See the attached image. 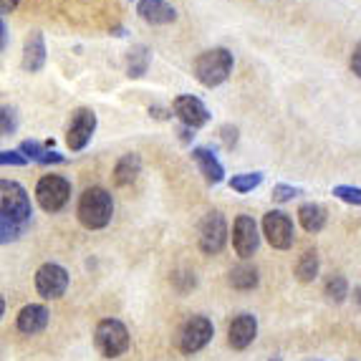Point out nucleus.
Masks as SVG:
<instances>
[{"label": "nucleus", "instance_id": "1", "mask_svg": "<svg viewBox=\"0 0 361 361\" xmlns=\"http://www.w3.org/2000/svg\"><path fill=\"white\" fill-rule=\"evenodd\" d=\"M78 223L89 230H102L111 223V215H114V200L111 195L104 190V187H89L84 190V195L78 197L76 207Z\"/></svg>", "mask_w": 361, "mask_h": 361}, {"label": "nucleus", "instance_id": "2", "mask_svg": "<svg viewBox=\"0 0 361 361\" xmlns=\"http://www.w3.org/2000/svg\"><path fill=\"white\" fill-rule=\"evenodd\" d=\"M233 54L223 46L210 51H202V54L195 59L192 63V73L200 84L207 86V89H215V86L225 84L228 76L233 73Z\"/></svg>", "mask_w": 361, "mask_h": 361}, {"label": "nucleus", "instance_id": "3", "mask_svg": "<svg viewBox=\"0 0 361 361\" xmlns=\"http://www.w3.org/2000/svg\"><path fill=\"white\" fill-rule=\"evenodd\" d=\"M94 343H97V349L102 356H106V359H116V356H121L129 349L127 326L116 319L99 321L97 334H94Z\"/></svg>", "mask_w": 361, "mask_h": 361}, {"label": "nucleus", "instance_id": "4", "mask_svg": "<svg viewBox=\"0 0 361 361\" xmlns=\"http://www.w3.org/2000/svg\"><path fill=\"white\" fill-rule=\"evenodd\" d=\"M0 207H3V217H11L20 225H28L30 215H33L28 192L23 190V185L13 180L0 182Z\"/></svg>", "mask_w": 361, "mask_h": 361}, {"label": "nucleus", "instance_id": "5", "mask_svg": "<svg viewBox=\"0 0 361 361\" xmlns=\"http://www.w3.org/2000/svg\"><path fill=\"white\" fill-rule=\"evenodd\" d=\"M71 197V182L61 175H46L36 185V200L46 212H59Z\"/></svg>", "mask_w": 361, "mask_h": 361}, {"label": "nucleus", "instance_id": "6", "mask_svg": "<svg viewBox=\"0 0 361 361\" xmlns=\"http://www.w3.org/2000/svg\"><path fill=\"white\" fill-rule=\"evenodd\" d=\"M97 132V114L94 109L81 106L71 114V121H68V132H66V145L71 152H81L89 147L91 137Z\"/></svg>", "mask_w": 361, "mask_h": 361}, {"label": "nucleus", "instance_id": "7", "mask_svg": "<svg viewBox=\"0 0 361 361\" xmlns=\"http://www.w3.org/2000/svg\"><path fill=\"white\" fill-rule=\"evenodd\" d=\"M212 334V321L205 319V316H192V319H187L185 326L180 329V351L182 354H195V351L205 349L207 343H210Z\"/></svg>", "mask_w": 361, "mask_h": 361}, {"label": "nucleus", "instance_id": "8", "mask_svg": "<svg viewBox=\"0 0 361 361\" xmlns=\"http://www.w3.org/2000/svg\"><path fill=\"white\" fill-rule=\"evenodd\" d=\"M228 243V225L225 217L217 210L207 212L205 220L200 223V250L207 255H217Z\"/></svg>", "mask_w": 361, "mask_h": 361}, {"label": "nucleus", "instance_id": "9", "mask_svg": "<svg viewBox=\"0 0 361 361\" xmlns=\"http://www.w3.org/2000/svg\"><path fill=\"white\" fill-rule=\"evenodd\" d=\"M263 235L268 238L273 247L278 250H288L293 245V220H290L286 212L281 210H271L265 212L263 217Z\"/></svg>", "mask_w": 361, "mask_h": 361}, {"label": "nucleus", "instance_id": "10", "mask_svg": "<svg viewBox=\"0 0 361 361\" xmlns=\"http://www.w3.org/2000/svg\"><path fill=\"white\" fill-rule=\"evenodd\" d=\"M68 288V271L59 263H46L36 271V290L43 298H61Z\"/></svg>", "mask_w": 361, "mask_h": 361}, {"label": "nucleus", "instance_id": "11", "mask_svg": "<svg viewBox=\"0 0 361 361\" xmlns=\"http://www.w3.org/2000/svg\"><path fill=\"white\" fill-rule=\"evenodd\" d=\"M172 111H175L177 119L190 129L205 127L210 121V109L202 104V99L192 97V94H182L172 102Z\"/></svg>", "mask_w": 361, "mask_h": 361}, {"label": "nucleus", "instance_id": "12", "mask_svg": "<svg viewBox=\"0 0 361 361\" xmlns=\"http://www.w3.org/2000/svg\"><path fill=\"white\" fill-rule=\"evenodd\" d=\"M260 245L258 225L250 215H238L233 225V247L240 258H250Z\"/></svg>", "mask_w": 361, "mask_h": 361}, {"label": "nucleus", "instance_id": "13", "mask_svg": "<svg viewBox=\"0 0 361 361\" xmlns=\"http://www.w3.org/2000/svg\"><path fill=\"white\" fill-rule=\"evenodd\" d=\"M258 336V321H255L253 313H240V316H235L228 326V343L233 349H247L250 343L255 341Z\"/></svg>", "mask_w": 361, "mask_h": 361}, {"label": "nucleus", "instance_id": "14", "mask_svg": "<svg viewBox=\"0 0 361 361\" xmlns=\"http://www.w3.org/2000/svg\"><path fill=\"white\" fill-rule=\"evenodd\" d=\"M20 66L28 73H38L46 66V38H43L41 30H30L28 36H25Z\"/></svg>", "mask_w": 361, "mask_h": 361}, {"label": "nucleus", "instance_id": "15", "mask_svg": "<svg viewBox=\"0 0 361 361\" xmlns=\"http://www.w3.org/2000/svg\"><path fill=\"white\" fill-rule=\"evenodd\" d=\"M137 16L147 25H169L177 20L175 6H169L167 0H139Z\"/></svg>", "mask_w": 361, "mask_h": 361}, {"label": "nucleus", "instance_id": "16", "mask_svg": "<svg viewBox=\"0 0 361 361\" xmlns=\"http://www.w3.org/2000/svg\"><path fill=\"white\" fill-rule=\"evenodd\" d=\"M192 159L200 167V175L205 177L207 185H220L225 180V167L215 157V152L207 147H192Z\"/></svg>", "mask_w": 361, "mask_h": 361}, {"label": "nucleus", "instance_id": "17", "mask_svg": "<svg viewBox=\"0 0 361 361\" xmlns=\"http://www.w3.org/2000/svg\"><path fill=\"white\" fill-rule=\"evenodd\" d=\"M49 326V308L41 306V303H28V306L20 308L18 313V331L20 334H41L43 329Z\"/></svg>", "mask_w": 361, "mask_h": 361}, {"label": "nucleus", "instance_id": "18", "mask_svg": "<svg viewBox=\"0 0 361 361\" xmlns=\"http://www.w3.org/2000/svg\"><path fill=\"white\" fill-rule=\"evenodd\" d=\"M152 63V51L145 43H134L132 49L127 51V59H124V66H127L129 78H142L147 73Z\"/></svg>", "mask_w": 361, "mask_h": 361}, {"label": "nucleus", "instance_id": "19", "mask_svg": "<svg viewBox=\"0 0 361 361\" xmlns=\"http://www.w3.org/2000/svg\"><path fill=\"white\" fill-rule=\"evenodd\" d=\"M139 172H142V157L137 152H129V154L119 157V162L114 164V182L119 187H127L137 180Z\"/></svg>", "mask_w": 361, "mask_h": 361}, {"label": "nucleus", "instance_id": "20", "mask_svg": "<svg viewBox=\"0 0 361 361\" xmlns=\"http://www.w3.org/2000/svg\"><path fill=\"white\" fill-rule=\"evenodd\" d=\"M326 220H329V215L319 202H303L298 207V223L306 233H321L326 228Z\"/></svg>", "mask_w": 361, "mask_h": 361}, {"label": "nucleus", "instance_id": "21", "mask_svg": "<svg viewBox=\"0 0 361 361\" xmlns=\"http://www.w3.org/2000/svg\"><path fill=\"white\" fill-rule=\"evenodd\" d=\"M230 286L238 290H253L258 286V271L253 265H238L230 271Z\"/></svg>", "mask_w": 361, "mask_h": 361}, {"label": "nucleus", "instance_id": "22", "mask_svg": "<svg viewBox=\"0 0 361 361\" xmlns=\"http://www.w3.org/2000/svg\"><path fill=\"white\" fill-rule=\"evenodd\" d=\"M295 276H298V281H303V283H308V281H313V278L319 276V253H316V250H306V253L301 255V260L295 265Z\"/></svg>", "mask_w": 361, "mask_h": 361}, {"label": "nucleus", "instance_id": "23", "mask_svg": "<svg viewBox=\"0 0 361 361\" xmlns=\"http://www.w3.org/2000/svg\"><path fill=\"white\" fill-rule=\"evenodd\" d=\"M260 182H263V172H243V175H233L230 190L245 195V192H253L255 187H260Z\"/></svg>", "mask_w": 361, "mask_h": 361}, {"label": "nucleus", "instance_id": "24", "mask_svg": "<svg viewBox=\"0 0 361 361\" xmlns=\"http://www.w3.org/2000/svg\"><path fill=\"white\" fill-rule=\"evenodd\" d=\"M326 295H329L334 303L346 301V295H349V283H346V278L343 276L329 278V281H326Z\"/></svg>", "mask_w": 361, "mask_h": 361}, {"label": "nucleus", "instance_id": "25", "mask_svg": "<svg viewBox=\"0 0 361 361\" xmlns=\"http://www.w3.org/2000/svg\"><path fill=\"white\" fill-rule=\"evenodd\" d=\"M16 129H18V111H16V106L3 104V109H0V132H3V137H11V134H16Z\"/></svg>", "mask_w": 361, "mask_h": 361}, {"label": "nucleus", "instance_id": "26", "mask_svg": "<svg viewBox=\"0 0 361 361\" xmlns=\"http://www.w3.org/2000/svg\"><path fill=\"white\" fill-rule=\"evenodd\" d=\"M23 230H25V225H20V223H16V220H11V217H3L0 215V240L3 243H11V240H18L20 235H23Z\"/></svg>", "mask_w": 361, "mask_h": 361}, {"label": "nucleus", "instance_id": "27", "mask_svg": "<svg viewBox=\"0 0 361 361\" xmlns=\"http://www.w3.org/2000/svg\"><path fill=\"white\" fill-rule=\"evenodd\" d=\"M298 195H303V190L301 187H293V185H276L273 187V192H271V197H273V202H278V205H286V202H290L293 197H298Z\"/></svg>", "mask_w": 361, "mask_h": 361}, {"label": "nucleus", "instance_id": "28", "mask_svg": "<svg viewBox=\"0 0 361 361\" xmlns=\"http://www.w3.org/2000/svg\"><path fill=\"white\" fill-rule=\"evenodd\" d=\"M334 197H338L341 202H349V205H361V187L336 185L334 187Z\"/></svg>", "mask_w": 361, "mask_h": 361}, {"label": "nucleus", "instance_id": "29", "mask_svg": "<svg viewBox=\"0 0 361 361\" xmlns=\"http://www.w3.org/2000/svg\"><path fill=\"white\" fill-rule=\"evenodd\" d=\"M20 152H23L25 157H28V162L33 159V162H41L43 154H46V145H41L38 139H25V142H20Z\"/></svg>", "mask_w": 361, "mask_h": 361}, {"label": "nucleus", "instance_id": "30", "mask_svg": "<svg viewBox=\"0 0 361 361\" xmlns=\"http://www.w3.org/2000/svg\"><path fill=\"white\" fill-rule=\"evenodd\" d=\"M0 162L6 164H11V167H25V164H28V157L23 154V152H16V149H3L0 152Z\"/></svg>", "mask_w": 361, "mask_h": 361}, {"label": "nucleus", "instance_id": "31", "mask_svg": "<svg viewBox=\"0 0 361 361\" xmlns=\"http://www.w3.org/2000/svg\"><path fill=\"white\" fill-rule=\"evenodd\" d=\"M220 139H223V145L228 147V149H233V147L238 145V127L223 124V127H220Z\"/></svg>", "mask_w": 361, "mask_h": 361}, {"label": "nucleus", "instance_id": "32", "mask_svg": "<svg viewBox=\"0 0 361 361\" xmlns=\"http://www.w3.org/2000/svg\"><path fill=\"white\" fill-rule=\"evenodd\" d=\"M349 66H351V71H354L356 76L361 78V41L356 43L354 54H351V61H349Z\"/></svg>", "mask_w": 361, "mask_h": 361}, {"label": "nucleus", "instance_id": "33", "mask_svg": "<svg viewBox=\"0 0 361 361\" xmlns=\"http://www.w3.org/2000/svg\"><path fill=\"white\" fill-rule=\"evenodd\" d=\"M66 162V157L63 154H59V152H46V154H43V159L38 164H63Z\"/></svg>", "mask_w": 361, "mask_h": 361}, {"label": "nucleus", "instance_id": "34", "mask_svg": "<svg viewBox=\"0 0 361 361\" xmlns=\"http://www.w3.org/2000/svg\"><path fill=\"white\" fill-rule=\"evenodd\" d=\"M20 0H0V13L3 16H8V13H13L16 8H18Z\"/></svg>", "mask_w": 361, "mask_h": 361}, {"label": "nucleus", "instance_id": "35", "mask_svg": "<svg viewBox=\"0 0 361 361\" xmlns=\"http://www.w3.org/2000/svg\"><path fill=\"white\" fill-rule=\"evenodd\" d=\"M177 134H180V142H182V145H190V142H192V137H195L192 129L185 127V124H182L180 129H177Z\"/></svg>", "mask_w": 361, "mask_h": 361}, {"label": "nucleus", "instance_id": "36", "mask_svg": "<svg viewBox=\"0 0 361 361\" xmlns=\"http://www.w3.org/2000/svg\"><path fill=\"white\" fill-rule=\"evenodd\" d=\"M0 49L8 51V23H6V18L0 20Z\"/></svg>", "mask_w": 361, "mask_h": 361}, {"label": "nucleus", "instance_id": "37", "mask_svg": "<svg viewBox=\"0 0 361 361\" xmlns=\"http://www.w3.org/2000/svg\"><path fill=\"white\" fill-rule=\"evenodd\" d=\"M354 301H356V306L361 308V286L359 288H354Z\"/></svg>", "mask_w": 361, "mask_h": 361}]
</instances>
